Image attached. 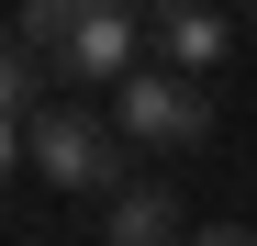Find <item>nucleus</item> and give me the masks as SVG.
Masks as SVG:
<instances>
[{
  "mask_svg": "<svg viewBox=\"0 0 257 246\" xmlns=\"http://www.w3.org/2000/svg\"><path fill=\"white\" fill-rule=\"evenodd\" d=\"M146 34H157V56H168V67H190V78H212V67H224V45H235V23L212 12V0H157Z\"/></svg>",
  "mask_w": 257,
  "mask_h": 246,
  "instance_id": "nucleus-4",
  "label": "nucleus"
},
{
  "mask_svg": "<svg viewBox=\"0 0 257 246\" xmlns=\"http://www.w3.org/2000/svg\"><path fill=\"white\" fill-rule=\"evenodd\" d=\"M123 146H135V135H123L112 112H90L78 90H56L45 112H23V123H12V157H23L45 190H101V201H112L123 179H135V168H123Z\"/></svg>",
  "mask_w": 257,
  "mask_h": 246,
  "instance_id": "nucleus-2",
  "label": "nucleus"
},
{
  "mask_svg": "<svg viewBox=\"0 0 257 246\" xmlns=\"http://www.w3.org/2000/svg\"><path fill=\"white\" fill-rule=\"evenodd\" d=\"M112 123H123L135 146H201V135H212V90H201L190 67H135V78L112 90Z\"/></svg>",
  "mask_w": 257,
  "mask_h": 246,
  "instance_id": "nucleus-3",
  "label": "nucleus"
},
{
  "mask_svg": "<svg viewBox=\"0 0 257 246\" xmlns=\"http://www.w3.org/2000/svg\"><path fill=\"white\" fill-rule=\"evenodd\" d=\"M146 45V0H23L12 56H34L56 90H123Z\"/></svg>",
  "mask_w": 257,
  "mask_h": 246,
  "instance_id": "nucleus-1",
  "label": "nucleus"
},
{
  "mask_svg": "<svg viewBox=\"0 0 257 246\" xmlns=\"http://www.w3.org/2000/svg\"><path fill=\"white\" fill-rule=\"evenodd\" d=\"M190 246H257V235H246V224H201Z\"/></svg>",
  "mask_w": 257,
  "mask_h": 246,
  "instance_id": "nucleus-6",
  "label": "nucleus"
},
{
  "mask_svg": "<svg viewBox=\"0 0 257 246\" xmlns=\"http://www.w3.org/2000/svg\"><path fill=\"white\" fill-rule=\"evenodd\" d=\"M101 246H190L179 190H168V179H123V190L101 201Z\"/></svg>",
  "mask_w": 257,
  "mask_h": 246,
  "instance_id": "nucleus-5",
  "label": "nucleus"
}]
</instances>
